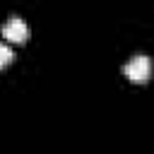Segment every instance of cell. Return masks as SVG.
Instances as JSON below:
<instances>
[{
  "mask_svg": "<svg viewBox=\"0 0 154 154\" xmlns=\"http://www.w3.org/2000/svg\"><path fill=\"white\" fill-rule=\"evenodd\" d=\"M12 58H14V51L10 48V43L0 41V67L10 65V63H12Z\"/></svg>",
  "mask_w": 154,
  "mask_h": 154,
  "instance_id": "3957f363",
  "label": "cell"
},
{
  "mask_svg": "<svg viewBox=\"0 0 154 154\" xmlns=\"http://www.w3.org/2000/svg\"><path fill=\"white\" fill-rule=\"evenodd\" d=\"M0 31H2V38L12 41V43H24V41L29 38V26H26V22H24L22 17H17V14L7 17Z\"/></svg>",
  "mask_w": 154,
  "mask_h": 154,
  "instance_id": "7a4b0ae2",
  "label": "cell"
},
{
  "mask_svg": "<svg viewBox=\"0 0 154 154\" xmlns=\"http://www.w3.org/2000/svg\"><path fill=\"white\" fill-rule=\"evenodd\" d=\"M123 72H125L132 82H144V79H149V75H152V60H149L144 53H137V55H132V58L123 65Z\"/></svg>",
  "mask_w": 154,
  "mask_h": 154,
  "instance_id": "6da1fadb",
  "label": "cell"
}]
</instances>
